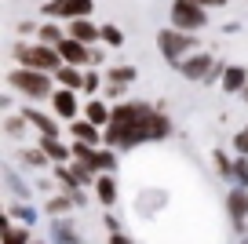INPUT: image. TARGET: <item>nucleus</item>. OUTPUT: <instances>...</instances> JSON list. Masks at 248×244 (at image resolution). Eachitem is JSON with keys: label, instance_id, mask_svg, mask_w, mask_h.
I'll use <instances>...</instances> for the list:
<instances>
[{"label": "nucleus", "instance_id": "obj_1", "mask_svg": "<svg viewBox=\"0 0 248 244\" xmlns=\"http://www.w3.org/2000/svg\"><path fill=\"white\" fill-rule=\"evenodd\" d=\"M8 88L22 99H51L55 95V73H40V69H26V66H15L8 69Z\"/></svg>", "mask_w": 248, "mask_h": 244}, {"label": "nucleus", "instance_id": "obj_2", "mask_svg": "<svg viewBox=\"0 0 248 244\" xmlns=\"http://www.w3.org/2000/svg\"><path fill=\"white\" fill-rule=\"evenodd\" d=\"M11 59H15V66L40 69V73H55V69L62 66L59 47L40 44V40H33V44H26V40H15V44H11Z\"/></svg>", "mask_w": 248, "mask_h": 244}, {"label": "nucleus", "instance_id": "obj_3", "mask_svg": "<svg viewBox=\"0 0 248 244\" xmlns=\"http://www.w3.org/2000/svg\"><path fill=\"white\" fill-rule=\"evenodd\" d=\"M157 51H161V59L168 62V66L179 69V62H183L186 55H194V51H197V33L175 30V26H168V30H157Z\"/></svg>", "mask_w": 248, "mask_h": 244}, {"label": "nucleus", "instance_id": "obj_4", "mask_svg": "<svg viewBox=\"0 0 248 244\" xmlns=\"http://www.w3.org/2000/svg\"><path fill=\"white\" fill-rule=\"evenodd\" d=\"M168 18L175 30H186V33H201L208 26V8L197 4V0H171L168 8Z\"/></svg>", "mask_w": 248, "mask_h": 244}, {"label": "nucleus", "instance_id": "obj_5", "mask_svg": "<svg viewBox=\"0 0 248 244\" xmlns=\"http://www.w3.org/2000/svg\"><path fill=\"white\" fill-rule=\"evenodd\" d=\"M216 62L212 55L204 51H194V55H186L183 62H179V73L186 76V80H194V84H216Z\"/></svg>", "mask_w": 248, "mask_h": 244}, {"label": "nucleus", "instance_id": "obj_6", "mask_svg": "<svg viewBox=\"0 0 248 244\" xmlns=\"http://www.w3.org/2000/svg\"><path fill=\"white\" fill-rule=\"evenodd\" d=\"M51 109H55V117L59 121H77L84 109H80V102H77V92L73 88H55V95H51Z\"/></svg>", "mask_w": 248, "mask_h": 244}, {"label": "nucleus", "instance_id": "obj_7", "mask_svg": "<svg viewBox=\"0 0 248 244\" xmlns=\"http://www.w3.org/2000/svg\"><path fill=\"white\" fill-rule=\"evenodd\" d=\"M92 51H95L92 44H84V40H73V37H66V40L59 44L62 62H70V66H80V69L92 66Z\"/></svg>", "mask_w": 248, "mask_h": 244}, {"label": "nucleus", "instance_id": "obj_8", "mask_svg": "<svg viewBox=\"0 0 248 244\" xmlns=\"http://www.w3.org/2000/svg\"><path fill=\"white\" fill-rule=\"evenodd\" d=\"M226 212H230L233 226L245 229V219H248V186H233L226 193Z\"/></svg>", "mask_w": 248, "mask_h": 244}, {"label": "nucleus", "instance_id": "obj_9", "mask_svg": "<svg viewBox=\"0 0 248 244\" xmlns=\"http://www.w3.org/2000/svg\"><path fill=\"white\" fill-rule=\"evenodd\" d=\"M66 33H70L73 40H84V44H99L102 40V26H95L92 18H70V22H66Z\"/></svg>", "mask_w": 248, "mask_h": 244}, {"label": "nucleus", "instance_id": "obj_10", "mask_svg": "<svg viewBox=\"0 0 248 244\" xmlns=\"http://www.w3.org/2000/svg\"><path fill=\"white\" fill-rule=\"evenodd\" d=\"M70 138H77V142H92V146H102V142H106V135L99 131V124H92L88 117L70 121Z\"/></svg>", "mask_w": 248, "mask_h": 244}, {"label": "nucleus", "instance_id": "obj_11", "mask_svg": "<svg viewBox=\"0 0 248 244\" xmlns=\"http://www.w3.org/2000/svg\"><path fill=\"white\" fill-rule=\"evenodd\" d=\"M22 117H26V121H30V128H37L40 131V135H59V117H55V113H44V109H33V106H26L22 109Z\"/></svg>", "mask_w": 248, "mask_h": 244}, {"label": "nucleus", "instance_id": "obj_12", "mask_svg": "<svg viewBox=\"0 0 248 244\" xmlns=\"http://www.w3.org/2000/svg\"><path fill=\"white\" fill-rule=\"evenodd\" d=\"M37 146L55 160V164H66V160H73V146H66L59 135H40V142H37Z\"/></svg>", "mask_w": 248, "mask_h": 244}, {"label": "nucleus", "instance_id": "obj_13", "mask_svg": "<svg viewBox=\"0 0 248 244\" xmlns=\"http://www.w3.org/2000/svg\"><path fill=\"white\" fill-rule=\"evenodd\" d=\"M219 88H223L226 95H245V88H248V69H245V66H226Z\"/></svg>", "mask_w": 248, "mask_h": 244}, {"label": "nucleus", "instance_id": "obj_14", "mask_svg": "<svg viewBox=\"0 0 248 244\" xmlns=\"http://www.w3.org/2000/svg\"><path fill=\"white\" fill-rule=\"evenodd\" d=\"M84 117L92 124H99V128H109V121H113V106H109L106 99H95V95H92V99L84 102Z\"/></svg>", "mask_w": 248, "mask_h": 244}, {"label": "nucleus", "instance_id": "obj_15", "mask_svg": "<svg viewBox=\"0 0 248 244\" xmlns=\"http://www.w3.org/2000/svg\"><path fill=\"white\" fill-rule=\"evenodd\" d=\"M55 84L80 92V88H84V69H80V66H70V62H62V66L55 69Z\"/></svg>", "mask_w": 248, "mask_h": 244}, {"label": "nucleus", "instance_id": "obj_16", "mask_svg": "<svg viewBox=\"0 0 248 244\" xmlns=\"http://www.w3.org/2000/svg\"><path fill=\"white\" fill-rule=\"evenodd\" d=\"M66 37H70V33H66V26H59V18H44L40 30H37V40L40 44H51V47H59Z\"/></svg>", "mask_w": 248, "mask_h": 244}, {"label": "nucleus", "instance_id": "obj_17", "mask_svg": "<svg viewBox=\"0 0 248 244\" xmlns=\"http://www.w3.org/2000/svg\"><path fill=\"white\" fill-rule=\"evenodd\" d=\"M95 197H99L102 208H113L117 204V175H99L95 179Z\"/></svg>", "mask_w": 248, "mask_h": 244}, {"label": "nucleus", "instance_id": "obj_18", "mask_svg": "<svg viewBox=\"0 0 248 244\" xmlns=\"http://www.w3.org/2000/svg\"><path fill=\"white\" fill-rule=\"evenodd\" d=\"M95 11V0H62V18H92Z\"/></svg>", "mask_w": 248, "mask_h": 244}, {"label": "nucleus", "instance_id": "obj_19", "mask_svg": "<svg viewBox=\"0 0 248 244\" xmlns=\"http://www.w3.org/2000/svg\"><path fill=\"white\" fill-rule=\"evenodd\" d=\"M106 80H109V84L132 88L135 80H139V69H135V66H109V69H106Z\"/></svg>", "mask_w": 248, "mask_h": 244}, {"label": "nucleus", "instance_id": "obj_20", "mask_svg": "<svg viewBox=\"0 0 248 244\" xmlns=\"http://www.w3.org/2000/svg\"><path fill=\"white\" fill-rule=\"evenodd\" d=\"M102 88H106V76H102L95 66H88L84 69V88H80V92H84V95H99Z\"/></svg>", "mask_w": 248, "mask_h": 244}, {"label": "nucleus", "instance_id": "obj_21", "mask_svg": "<svg viewBox=\"0 0 248 244\" xmlns=\"http://www.w3.org/2000/svg\"><path fill=\"white\" fill-rule=\"evenodd\" d=\"M102 44L113 47V51H121V47H124V30L113 26V22H106V26H102Z\"/></svg>", "mask_w": 248, "mask_h": 244}, {"label": "nucleus", "instance_id": "obj_22", "mask_svg": "<svg viewBox=\"0 0 248 244\" xmlns=\"http://www.w3.org/2000/svg\"><path fill=\"white\" fill-rule=\"evenodd\" d=\"M117 168V153L113 150H99L95 153V171H99V175H106V171H113Z\"/></svg>", "mask_w": 248, "mask_h": 244}, {"label": "nucleus", "instance_id": "obj_23", "mask_svg": "<svg viewBox=\"0 0 248 244\" xmlns=\"http://www.w3.org/2000/svg\"><path fill=\"white\" fill-rule=\"evenodd\" d=\"M26 128H30V121H26L22 113H18V117H8V121H4V135H11V138H18Z\"/></svg>", "mask_w": 248, "mask_h": 244}, {"label": "nucleus", "instance_id": "obj_24", "mask_svg": "<svg viewBox=\"0 0 248 244\" xmlns=\"http://www.w3.org/2000/svg\"><path fill=\"white\" fill-rule=\"evenodd\" d=\"M73 204H77L73 197H62V193H59V197H51V200H47V215H66Z\"/></svg>", "mask_w": 248, "mask_h": 244}, {"label": "nucleus", "instance_id": "obj_25", "mask_svg": "<svg viewBox=\"0 0 248 244\" xmlns=\"http://www.w3.org/2000/svg\"><path fill=\"white\" fill-rule=\"evenodd\" d=\"M4 244H30V229L8 226V233H4Z\"/></svg>", "mask_w": 248, "mask_h": 244}, {"label": "nucleus", "instance_id": "obj_26", "mask_svg": "<svg viewBox=\"0 0 248 244\" xmlns=\"http://www.w3.org/2000/svg\"><path fill=\"white\" fill-rule=\"evenodd\" d=\"M233 183H237V186H248V157H237V160H233Z\"/></svg>", "mask_w": 248, "mask_h": 244}, {"label": "nucleus", "instance_id": "obj_27", "mask_svg": "<svg viewBox=\"0 0 248 244\" xmlns=\"http://www.w3.org/2000/svg\"><path fill=\"white\" fill-rule=\"evenodd\" d=\"M216 168H219V175H223V179H233V160L226 157L223 150H216Z\"/></svg>", "mask_w": 248, "mask_h": 244}, {"label": "nucleus", "instance_id": "obj_28", "mask_svg": "<svg viewBox=\"0 0 248 244\" xmlns=\"http://www.w3.org/2000/svg\"><path fill=\"white\" fill-rule=\"evenodd\" d=\"M40 15H44V18H59V22H62V0H47L44 8H40Z\"/></svg>", "mask_w": 248, "mask_h": 244}, {"label": "nucleus", "instance_id": "obj_29", "mask_svg": "<svg viewBox=\"0 0 248 244\" xmlns=\"http://www.w3.org/2000/svg\"><path fill=\"white\" fill-rule=\"evenodd\" d=\"M37 30H40V22H33V18H30V22H18V26H15L18 40H26V37H37Z\"/></svg>", "mask_w": 248, "mask_h": 244}, {"label": "nucleus", "instance_id": "obj_30", "mask_svg": "<svg viewBox=\"0 0 248 244\" xmlns=\"http://www.w3.org/2000/svg\"><path fill=\"white\" fill-rule=\"evenodd\" d=\"M233 153H237V157H248V128L233 135Z\"/></svg>", "mask_w": 248, "mask_h": 244}, {"label": "nucleus", "instance_id": "obj_31", "mask_svg": "<svg viewBox=\"0 0 248 244\" xmlns=\"http://www.w3.org/2000/svg\"><path fill=\"white\" fill-rule=\"evenodd\" d=\"M22 160H26V164H44V160H51V157H47V153L37 146V150H26V153H22Z\"/></svg>", "mask_w": 248, "mask_h": 244}, {"label": "nucleus", "instance_id": "obj_32", "mask_svg": "<svg viewBox=\"0 0 248 244\" xmlns=\"http://www.w3.org/2000/svg\"><path fill=\"white\" fill-rule=\"evenodd\" d=\"M8 215H11V219H22V222H33V208H18V204H11V208H8Z\"/></svg>", "mask_w": 248, "mask_h": 244}, {"label": "nucleus", "instance_id": "obj_33", "mask_svg": "<svg viewBox=\"0 0 248 244\" xmlns=\"http://www.w3.org/2000/svg\"><path fill=\"white\" fill-rule=\"evenodd\" d=\"M102 62H106V51H102V47H95V51H92V66H95V69H99V66H102Z\"/></svg>", "mask_w": 248, "mask_h": 244}, {"label": "nucleus", "instance_id": "obj_34", "mask_svg": "<svg viewBox=\"0 0 248 244\" xmlns=\"http://www.w3.org/2000/svg\"><path fill=\"white\" fill-rule=\"evenodd\" d=\"M109 244H132V241H128V237H124L121 229H117V233H109Z\"/></svg>", "mask_w": 248, "mask_h": 244}, {"label": "nucleus", "instance_id": "obj_35", "mask_svg": "<svg viewBox=\"0 0 248 244\" xmlns=\"http://www.w3.org/2000/svg\"><path fill=\"white\" fill-rule=\"evenodd\" d=\"M230 0H204V8H226Z\"/></svg>", "mask_w": 248, "mask_h": 244}, {"label": "nucleus", "instance_id": "obj_36", "mask_svg": "<svg viewBox=\"0 0 248 244\" xmlns=\"http://www.w3.org/2000/svg\"><path fill=\"white\" fill-rule=\"evenodd\" d=\"M241 99H245V106H248V88H245V95H241Z\"/></svg>", "mask_w": 248, "mask_h": 244}, {"label": "nucleus", "instance_id": "obj_37", "mask_svg": "<svg viewBox=\"0 0 248 244\" xmlns=\"http://www.w3.org/2000/svg\"><path fill=\"white\" fill-rule=\"evenodd\" d=\"M245 244H248V241H245Z\"/></svg>", "mask_w": 248, "mask_h": 244}]
</instances>
